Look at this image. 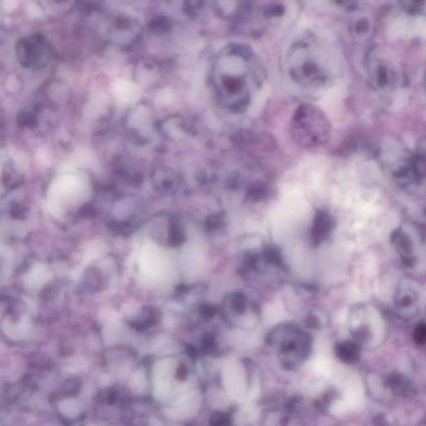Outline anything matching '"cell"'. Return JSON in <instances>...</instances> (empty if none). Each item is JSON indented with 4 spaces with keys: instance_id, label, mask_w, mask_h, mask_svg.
Returning <instances> with one entry per match:
<instances>
[{
    "instance_id": "11",
    "label": "cell",
    "mask_w": 426,
    "mask_h": 426,
    "mask_svg": "<svg viewBox=\"0 0 426 426\" xmlns=\"http://www.w3.org/2000/svg\"><path fill=\"white\" fill-rule=\"evenodd\" d=\"M414 340L419 345H424L426 343V325L420 324L416 327L414 332Z\"/></svg>"
},
{
    "instance_id": "3",
    "label": "cell",
    "mask_w": 426,
    "mask_h": 426,
    "mask_svg": "<svg viewBox=\"0 0 426 426\" xmlns=\"http://www.w3.org/2000/svg\"><path fill=\"white\" fill-rule=\"evenodd\" d=\"M141 34V25L137 20L127 16H118L113 19L109 27V35L120 46L132 45Z\"/></svg>"
},
{
    "instance_id": "18",
    "label": "cell",
    "mask_w": 426,
    "mask_h": 426,
    "mask_svg": "<svg viewBox=\"0 0 426 426\" xmlns=\"http://www.w3.org/2000/svg\"><path fill=\"white\" fill-rule=\"evenodd\" d=\"M178 378L180 379V380H183L185 379L186 376V369L185 367H181L180 369H179V371L178 373Z\"/></svg>"
},
{
    "instance_id": "1",
    "label": "cell",
    "mask_w": 426,
    "mask_h": 426,
    "mask_svg": "<svg viewBox=\"0 0 426 426\" xmlns=\"http://www.w3.org/2000/svg\"><path fill=\"white\" fill-rule=\"evenodd\" d=\"M329 122L320 109L311 105H302L291 120V133L296 142L311 148L323 144L329 135Z\"/></svg>"
},
{
    "instance_id": "5",
    "label": "cell",
    "mask_w": 426,
    "mask_h": 426,
    "mask_svg": "<svg viewBox=\"0 0 426 426\" xmlns=\"http://www.w3.org/2000/svg\"><path fill=\"white\" fill-rule=\"evenodd\" d=\"M41 8L46 14L50 15L68 13L77 0H38Z\"/></svg>"
},
{
    "instance_id": "16",
    "label": "cell",
    "mask_w": 426,
    "mask_h": 426,
    "mask_svg": "<svg viewBox=\"0 0 426 426\" xmlns=\"http://www.w3.org/2000/svg\"><path fill=\"white\" fill-rule=\"evenodd\" d=\"M213 421H216L214 425H227L228 423V419H227V416H222V415H220V416H216V419H214Z\"/></svg>"
},
{
    "instance_id": "9",
    "label": "cell",
    "mask_w": 426,
    "mask_h": 426,
    "mask_svg": "<svg viewBox=\"0 0 426 426\" xmlns=\"http://www.w3.org/2000/svg\"><path fill=\"white\" fill-rule=\"evenodd\" d=\"M225 220H226V216H224L223 213H216L208 218V221H207V228L211 231L221 229L225 224Z\"/></svg>"
},
{
    "instance_id": "14",
    "label": "cell",
    "mask_w": 426,
    "mask_h": 426,
    "mask_svg": "<svg viewBox=\"0 0 426 426\" xmlns=\"http://www.w3.org/2000/svg\"><path fill=\"white\" fill-rule=\"evenodd\" d=\"M415 30L420 35L426 38V21L424 19H418L415 25Z\"/></svg>"
},
{
    "instance_id": "17",
    "label": "cell",
    "mask_w": 426,
    "mask_h": 426,
    "mask_svg": "<svg viewBox=\"0 0 426 426\" xmlns=\"http://www.w3.org/2000/svg\"><path fill=\"white\" fill-rule=\"evenodd\" d=\"M215 312H216L215 308L212 307V306H204L203 308V313L204 316H212L215 314Z\"/></svg>"
},
{
    "instance_id": "19",
    "label": "cell",
    "mask_w": 426,
    "mask_h": 426,
    "mask_svg": "<svg viewBox=\"0 0 426 426\" xmlns=\"http://www.w3.org/2000/svg\"><path fill=\"white\" fill-rule=\"evenodd\" d=\"M188 352L189 355L192 356V357H195V356H197V351H196V350H195L193 347H190V348H188Z\"/></svg>"
},
{
    "instance_id": "2",
    "label": "cell",
    "mask_w": 426,
    "mask_h": 426,
    "mask_svg": "<svg viewBox=\"0 0 426 426\" xmlns=\"http://www.w3.org/2000/svg\"><path fill=\"white\" fill-rule=\"evenodd\" d=\"M14 50L19 63L26 68H43L54 57V49L50 43L38 33L19 38Z\"/></svg>"
},
{
    "instance_id": "8",
    "label": "cell",
    "mask_w": 426,
    "mask_h": 426,
    "mask_svg": "<svg viewBox=\"0 0 426 426\" xmlns=\"http://www.w3.org/2000/svg\"><path fill=\"white\" fill-rule=\"evenodd\" d=\"M170 28L169 21L163 17H157L156 19H152L151 23L149 24V29L152 32L156 33H163L167 32V30Z\"/></svg>"
},
{
    "instance_id": "7",
    "label": "cell",
    "mask_w": 426,
    "mask_h": 426,
    "mask_svg": "<svg viewBox=\"0 0 426 426\" xmlns=\"http://www.w3.org/2000/svg\"><path fill=\"white\" fill-rule=\"evenodd\" d=\"M389 33L394 38L407 37L412 33V30L405 19H397L389 30Z\"/></svg>"
},
{
    "instance_id": "4",
    "label": "cell",
    "mask_w": 426,
    "mask_h": 426,
    "mask_svg": "<svg viewBox=\"0 0 426 426\" xmlns=\"http://www.w3.org/2000/svg\"><path fill=\"white\" fill-rule=\"evenodd\" d=\"M333 224V219L328 213L321 210L316 212L311 229V238L314 245H320L328 238Z\"/></svg>"
},
{
    "instance_id": "12",
    "label": "cell",
    "mask_w": 426,
    "mask_h": 426,
    "mask_svg": "<svg viewBox=\"0 0 426 426\" xmlns=\"http://www.w3.org/2000/svg\"><path fill=\"white\" fill-rule=\"evenodd\" d=\"M265 256L268 262L274 263V264L281 265L282 264V260H281V256L275 249L268 248L265 251Z\"/></svg>"
},
{
    "instance_id": "10",
    "label": "cell",
    "mask_w": 426,
    "mask_h": 426,
    "mask_svg": "<svg viewBox=\"0 0 426 426\" xmlns=\"http://www.w3.org/2000/svg\"><path fill=\"white\" fill-rule=\"evenodd\" d=\"M268 190L269 188L266 185L263 184H258L252 186L250 191H249V197L254 201H258V200H262L264 197H267L268 195Z\"/></svg>"
},
{
    "instance_id": "6",
    "label": "cell",
    "mask_w": 426,
    "mask_h": 426,
    "mask_svg": "<svg viewBox=\"0 0 426 426\" xmlns=\"http://www.w3.org/2000/svg\"><path fill=\"white\" fill-rule=\"evenodd\" d=\"M336 354L344 362H353L358 359L359 350L354 343L344 342L337 345Z\"/></svg>"
},
{
    "instance_id": "15",
    "label": "cell",
    "mask_w": 426,
    "mask_h": 426,
    "mask_svg": "<svg viewBox=\"0 0 426 426\" xmlns=\"http://www.w3.org/2000/svg\"><path fill=\"white\" fill-rule=\"evenodd\" d=\"M213 346H214V340L213 338L211 336H207L203 343V347L205 349V351L208 352L213 351Z\"/></svg>"
},
{
    "instance_id": "13",
    "label": "cell",
    "mask_w": 426,
    "mask_h": 426,
    "mask_svg": "<svg viewBox=\"0 0 426 426\" xmlns=\"http://www.w3.org/2000/svg\"><path fill=\"white\" fill-rule=\"evenodd\" d=\"M233 307L238 312H243L245 307V297L243 295L238 294L233 300Z\"/></svg>"
}]
</instances>
